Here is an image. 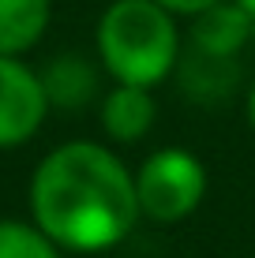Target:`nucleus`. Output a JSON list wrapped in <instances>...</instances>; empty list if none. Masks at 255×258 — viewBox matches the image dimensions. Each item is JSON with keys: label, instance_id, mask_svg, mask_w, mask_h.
<instances>
[{"label": "nucleus", "instance_id": "nucleus-4", "mask_svg": "<svg viewBox=\"0 0 255 258\" xmlns=\"http://www.w3.org/2000/svg\"><path fill=\"white\" fill-rule=\"evenodd\" d=\"M41 75L23 56H0V150H19L49 120Z\"/></svg>", "mask_w": 255, "mask_h": 258}, {"label": "nucleus", "instance_id": "nucleus-10", "mask_svg": "<svg viewBox=\"0 0 255 258\" xmlns=\"http://www.w3.org/2000/svg\"><path fill=\"white\" fill-rule=\"evenodd\" d=\"M0 258H64V251L34 221L0 217Z\"/></svg>", "mask_w": 255, "mask_h": 258}, {"label": "nucleus", "instance_id": "nucleus-9", "mask_svg": "<svg viewBox=\"0 0 255 258\" xmlns=\"http://www.w3.org/2000/svg\"><path fill=\"white\" fill-rule=\"evenodd\" d=\"M173 75H180V86L188 97L203 105H218L225 101L233 90H236V60H210V56H199V52L184 49L180 52V64Z\"/></svg>", "mask_w": 255, "mask_h": 258}, {"label": "nucleus", "instance_id": "nucleus-13", "mask_svg": "<svg viewBox=\"0 0 255 258\" xmlns=\"http://www.w3.org/2000/svg\"><path fill=\"white\" fill-rule=\"evenodd\" d=\"M236 4L244 8V15H248V23H251V34H255V0H236Z\"/></svg>", "mask_w": 255, "mask_h": 258}, {"label": "nucleus", "instance_id": "nucleus-3", "mask_svg": "<svg viewBox=\"0 0 255 258\" xmlns=\"http://www.w3.org/2000/svg\"><path fill=\"white\" fill-rule=\"evenodd\" d=\"M131 176H135L139 217L154 221V225L188 221L203 206L210 187L207 165L184 146H162L154 154H146L131 168Z\"/></svg>", "mask_w": 255, "mask_h": 258}, {"label": "nucleus", "instance_id": "nucleus-7", "mask_svg": "<svg viewBox=\"0 0 255 258\" xmlns=\"http://www.w3.org/2000/svg\"><path fill=\"white\" fill-rule=\"evenodd\" d=\"M38 75H41V86H45L49 109L79 112V109H86L90 101L101 97V75H105L101 64L79 56V52H60V56H53Z\"/></svg>", "mask_w": 255, "mask_h": 258}, {"label": "nucleus", "instance_id": "nucleus-8", "mask_svg": "<svg viewBox=\"0 0 255 258\" xmlns=\"http://www.w3.org/2000/svg\"><path fill=\"white\" fill-rule=\"evenodd\" d=\"M53 23V0H0V56H26Z\"/></svg>", "mask_w": 255, "mask_h": 258}, {"label": "nucleus", "instance_id": "nucleus-6", "mask_svg": "<svg viewBox=\"0 0 255 258\" xmlns=\"http://www.w3.org/2000/svg\"><path fill=\"white\" fill-rule=\"evenodd\" d=\"M154 120H158L154 90L113 83L98 97V123H101V135L113 146H135V142H143L154 131Z\"/></svg>", "mask_w": 255, "mask_h": 258}, {"label": "nucleus", "instance_id": "nucleus-12", "mask_svg": "<svg viewBox=\"0 0 255 258\" xmlns=\"http://www.w3.org/2000/svg\"><path fill=\"white\" fill-rule=\"evenodd\" d=\"M244 116H248V127L255 135V79L248 83V94H244Z\"/></svg>", "mask_w": 255, "mask_h": 258}, {"label": "nucleus", "instance_id": "nucleus-2", "mask_svg": "<svg viewBox=\"0 0 255 258\" xmlns=\"http://www.w3.org/2000/svg\"><path fill=\"white\" fill-rule=\"evenodd\" d=\"M94 52L113 83L154 90L180 64V19L158 0H113L94 26Z\"/></svg>", "mask_w": 255, "mask_h": 258}, {"label": "nucleus", "instance_id": "nucleus-1", "mask_svg": "<svg viewBox=\"0 0 255 258\" xmlns=\"http://www.w3.org/2000/svg\"><path fill=\"white\" fill-rule=\"evenodd\" d=\"M30 221L64 254H101L135 232V176L109 142L53 146L30 176Z\"/></svg>", "mask_w": 255, "mask_h": 258}, {"label": "nucleus", "instance_id": "nucleus-5", "mask_svg": "<svg viewBox=\"0 0 255 258\" xmlns=\"http://www.w3.org/2000/svg\"><path fill=\"white\" fill-rule=\"evenodd\" d=\"M251 41H255L251 23L236 0H222V4H210L207 12L191 15L188 34H184V49L210 60H240V52Z\"/></svg>", "mask_w": 255, "mask_h": 258}, {"label": "nucleus", "instance_id": "nucleus-11", "mask_svg": "<svg viewBox=\"0 0 255 258\" xmlns=\"http://www.w3.org/2000/svg\"><path fill=\"white\" fill-rule=\"evenodd\" d=\"M158 4H162L165 12H173L177 19H191V15L207 12L210 4H222V0H158Z\"/></svg>", "mask_w": 255, "mask_h": 258}]
</instances>
